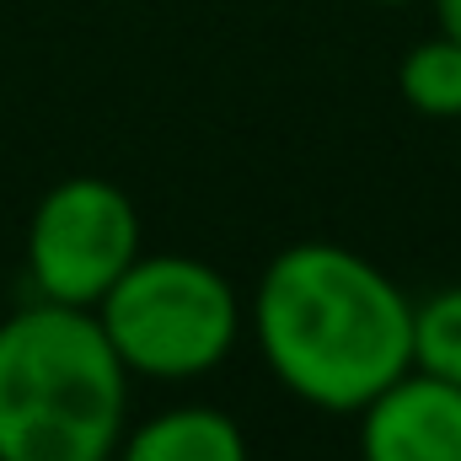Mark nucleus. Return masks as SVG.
I'll return each mask as SVG.
<instances>
[{"label": "nucleus", "instance_id": "obj_1", "mask_svg": "<svg viewBox=\"0 0 461 461\" xmlns=\"http://www.w3.org/2000/svg\"><path fill=\"white\" fill-rule=\"evenodd\" d=\"M252 339L290 397L322 413H359L413 370V301L365 252L295 241L258 274Z\"/></svg>", "mask_w": 461, "mask_h": 461}, {"label": "nucleus", "instance_id": "obj_2", "mask_svg": "<svg viewBox=\"0 0 461 461\" xmlns=\"http://www.w3.org/2000/svg\"><path fill=\"white\" fill-rule=\"evenodd\" d=\"M129 381L97 312L32 295L0 322V461H113Z\"/></svg>", "mask_w": 461, "mask_h": 461}, {"label": "nucleus", "instance_id": "obj_10", "mask_svg": "<svg viewBox=\"0 0 461 461\" xmlns=\"http://www.w3.org/2000/svg\"><path fill=\"white\" fill-rule=\"evenodd\" d=\"M375 5H413V0H375Z\"/></svg>", "mask_w": 461, "mask_h": 461}, {"label": "nucleus", "instance_id": "obj_6", "mask_svg": "<svg viewBox=\"0 0 461 461\" xmlns=\"http://www.w3.org/2000/svg\"><path fill=\"white\" fill-rule=\"evenodd\" d=\"M113 461H252L241 424L210 402H177L123 429Z\"/></svg>", "mask_w": 461, "mask_h": 461}, {"label": "nucleus", "instance_id": "obj_4", "mask_svg": "<svg viewBox=\"0 0 461 461\" xmlns=\"http://www.w3.org/2000/svg\"><path fill=\"white\" fill-rule=\"evenodd\" d=\"M140 210L108 177H59L27 221V279L38 301L92 312L140 258Z\"/></svg>", "mask_w": 461, "mask_h": 461}, {"label": "nucleus", "instance_id": "obj_3", "mask_svg": "<svg viewBox=\"0 0 461 461\" xmlns=\"http://www.w3.org/2000/svg\"><path fill=\"white\" fill-rule=\"evenodd\" d=\"M92 312L123 370L145 381H199L221 370L247 322L236 285L194 252H140Z\"/></svg>", "mask_w": 461, "mask_h": 461}, {"label": "nucleus", "instance_id": "obj_9", "mask_svg": "<svg viewBox=\"0 0 461 461\" xmlns=\"http://www.w3.org/2000/svg\"><path fill=\"white\" fill-rule=\"evenodd\" d=\"M429 5H435V22H440V32L461 43V0H429Z\"/></svg>", "mask_w": 461, "mask_h": 461}, {"label": "nucleus", "instance_id": "obj_8", "mask_svg": "<svg viewBox=\"0 0 461 461\" xmlns=\"http://www.w3.org/2000/svg\"><path fill=\"white\" fill-rule=\"evenodd\" d=\"M413 370L461 386V285L413 301Z\"/></svg>", "mask_w": 461, "mask_h": 461}, {"label": "nucleus", "instance_id": "obj_7", "mask_svg": "<svg viewBox=\"0 0 461 461\" xmlns=\"http://www.w3.org/2000/svg\"><path fill=\"white\" fill-rule=\"evenodd\" d=\"M397 92L419 118H461V43L435 32L397 65Z\"/></svg>", "mask_w": 461, "mask_h": 461}, {"label": "nucleus", "instance_id": "obj_5", "mask_svg": "<svg viewBox=\"0 0 461 461\" xmlns=\"http://www.w3.org/2000/svg\"><path fill=\"white\" fill-rule=\"evenodd\" d=\"M359 461H461V386L402 370L359 413Z\"/></svg>", "mask_w": 461, "mask_h": 461}]
</instances>
